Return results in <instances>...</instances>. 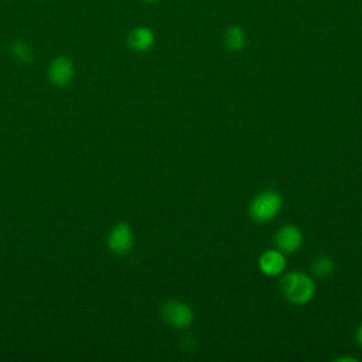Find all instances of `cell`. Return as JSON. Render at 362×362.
<instances>
[{
    "label": "cell",
    "mask_w": 362,
    "mask_h": 362,
    "mask_svg": "<svg viewBox=\"0 0 362 362\" xmlns=\"http://www.w3.org/2000/svg\"><path fill=\"white\" fill-rule=\"evenodd\" d=\"M143 1H156V0H143Z\"/></svg>",
    "instance_id": "cell-14"
},
{
    "label": "cell",
    "mask_w": 362,
    "mask_h": 362,
    "mask_svg": "<svg viewBox=\"0 0 362 362\" xmlns=\"http://www.w3.org/2000/svg\"><path fill=\"white\" fill-rule=\"evenodd\" d=\"M259 267L267 276H277L286 267V259L280 250H267L259 257Z\"/></svg>",
    "instance_id": "cell-7"
},
{
    "label": "cell",
    "mask_w": 362,
    "mask_h": 362,
    "mask_svg": "<svg viewBox=\"0 0 362 362\" xmlns=\"http://www.w3.org/2000/svg\"><path fill=\"white\" fill-rule=\"evenodd\" d=\"M337 361H338V362H341V361H352V362H356L355 358H348V356H346V358H338Z\"/></svg>",
    "instance_id": "cell-13"
},
{
    "label": "cell",
    "mask_w": 362,
    "mask_h": 362,
    "mask_svg": "<svg viewBox=\"0 0 362 362\" xmlns=\"http://www.w3.org/2000/svg\"><path fill=\"white\" fill-rule=\"evenodd\" d=\"M281 208V198L274 191H266L259 194L249 206L250 216L257 222H266L273 219Z\"/></svg>",
    "instance_id": "cell-2"
},
{
    "label": "cell",
    "mask_w": 362,
    "mask_h": 362,
    "mask_svg": "<svg viewBox=\"0 0 362 362\" xmlns=\"http://www.w3.org/2000/svg\"><path fill=\"white\" fill-rule=\"evenodd\" d=\"M163 318L175 328H185L192 322L194 315L191 308L185 303L173 300L164 304Z\"/></svg>",
    "instance_id": "cell-3"
},
{
    "label": "cell",
    "mask_w": 362,
    "mask_h": 362,
    "mask_svg": "<svg viewBox=\"0 0 362 362\" xmlns=\"http://www.w3.org/2000/svg\"><path fill=\"white\" fill-rule=\"evenodd\" d=\"M280 290L286 300L301 305L313 298L315 287L308 274L301 272H291L281 279Z\"/></svg>",
    "instance_id": "cell-1"
},
{
    "label": "cell",
    "mask_w": 362,
    "mask_h": 362,
    "mask_svg": "<svg viewBox=\"0 0 362 362\" xmlns=\"http://www.w3.org/2000/svg\"><path fill=\"white\" fill-rule=\"evenodd\" d=\"M274 242L280 252L293 253L301 246L303 235H301L300 229L296 228L294 225H284L276 233Z\"/></svg>",
    "instance_id": "cell-4"
},
{
    "label": "cell",
    "mask_w": 362,
    "mask_h": 362,
    "mask_svg": "<svg viewBox=\"0 0 362 362\" xmlns=\"http://www.w3.org/2000/svg\"><path fill=\"white\" fill-rule=\"evenodd\" d=\"M356 338H358V342L362 345V325L358 328V332H356Z\"/></svg>",
    "instance_id": "cell-12"
},
{
    "label": "cell",
    "mask_w": 362,
    "mask_h": 362,
    "mask_svg": "<svg viewBox=\"0 0 362 362\" xmlns=\"http://www.w3.org/2000/svg\"><path fill=\"white\" fill-rule=\"evenodd\" d=\"M334 269V263L329 257L327 256H320L317 257L314 262H313V270H314V274L318 276V277H325L328 276Z\"/></svg>",
    "instance_id": "cell-11"
},
{
    "label": "cell",
    "mask_w": 362,
    "mask_h": 362,
    "mask_svg": "<svg viewBox=\"0 0 362 362\" xmlns=\"http://www.w3.org/2000/svg\"><path fill=\"white\" fill-rule=\"evenodd\" d=\"M109 247L115 253H126L130 250L133 245V235L132 229L127 223H119L116 225L110 235H109Z\"/></svg>",
    "instance_id": "cell-5"
},
{
    "label": "cell",
    "mask_w": 362,
    "mask_h": 362,
    "mask_svg": "<svg viewBox=\"0 0 362 362\" xmlns=\"http://www.w3.org/2000/svg\"><path fill=\"white\" fill-rule=\"evenodd\" d=\"M154 42V34L147 27H136L127 35V44L134 51H147Z\"/></svg>",
    "instance_id": "cell-8"
},
{
    "label": "cell",
    "mask_w": 362,
    "mask_h": 362,
    "mask_svg": "<svg viewBox=\"0 0 362 362\" xmlns=\"http://www.w3.org/2000/svg\"><path fill=\"white\" fill-rule=\"evenodd\" d=\"M225 45L228 49L230 51H239L243 48L245 45V41H246V37H245V33L240 27L238 25H232L226 30L225 33Z\"/></svg>",
    "instance_id": "cell-9"
},
{
    "label": "cell",
    "mask_w": 362,
    "mask_h": 362,
    "mask_svg": "<svg viewBox=\"0 0 362 362\" xmlns=\"http://www.w3.org/2000/svg\"><path fill=\"white\" fill-rule=\"evenodd\" d=\"M11 52L21 62H28L33 58V51H31L30 45L21 40H17L16 42H13Z\"/></svg>",
    "instance_id": "cell-10"
},
{
    "label": "cell",
    "mask_w": 362,
    "mask_h": 362,
    "mask_svg": "<svg viewBox=\"0 0 362 362\" xmlns=\"http://www.w3.org/2000/svg\"><path fill=\"white\" fill-rule=\"evenodd\" d=\"M48 75L54 85H58V86L66 85L74 75V65L71 59L66 57L54 58L52 62L49 64Z\"/></svg>",
    "instance_id": "cell-6"
}]
</instances>
